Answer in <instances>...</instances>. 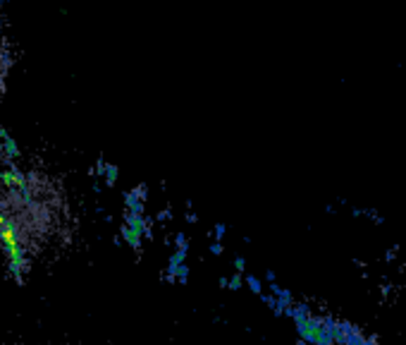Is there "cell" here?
<instances>
[{
    "label": "cell",
    "mask_w": 406,
    "mask_h": 345,
    "mask_svg": "<svg viewBox=\"0 0 406 345\" xmlns=\"http://www.w3.org/2000/svg\"><path fill=\"white\" fill-rule=\"evenodd\" d=\"M65 190L43 170H8L0 177V242L24 262L51 250L67 230Z\"/></svg>",
    "instance_id": "6da1fadb"
}]
</instances>
